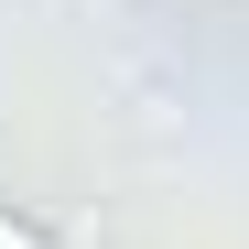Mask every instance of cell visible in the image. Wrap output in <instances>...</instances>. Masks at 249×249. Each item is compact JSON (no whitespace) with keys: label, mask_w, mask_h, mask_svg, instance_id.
Segmentation results:
<instances>
[{"label":"cell","mask_w":249,"mask_h":249,"mask_svg":"<svg viewBox=\"0 0 249 249\" xmlns=\"http://www.w3.org/2000/svg\"><path fill=\"white\" fill-rule=\"evenodd\" d=\"M0 249H54V228H44V217H22V206H0Z\"/></svg>","instance_id":"cell-1"}]
</instances>
